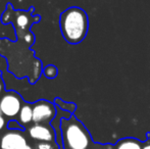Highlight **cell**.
<instances>
[{
	"instance_id": "1",
	"label": "cell",
	"mask_w": 150,
	"mask_h": 149,
	"mask_svg": "<svg viewBox=\"0 0 150 149\" xmlns=\"http://www.w3.org/2000/svg\"><path fill=\"white\" fill-rule=\"evenodd\" d=\"M16 41L7 38L0 39V55L7 60V70L18 79L27 77L29 83L35 84L43 74V64L31 49L35 35L31 29L16 30Z\"/></svg>"
},
{
	"instance_id": "2",
	"label": "cell",
	"mask_w": 150,
	"mask_h": 149,
	"mask_svg": "<svg viewBox=\"0 0 150 149\" xmlns=\"http://www.w3.org/2000/svg\"><path fill=\"white\" fill-rule=\"evenodd\" d=\"M60 135L63 149H112V144H100L93 141L89 131L75 115L60 119Z\"/></svg>"
},
{
	"instance_id": "3",
	"label": "cell",
	"mask_w": 150,
	"mask_h": 149,
	"mask_svg": "<svg viewBox=\"0 0 150 149\" xmlns=\"http://www.w3.org/2000/svg\"><path fill=\"white\" fill-rule=\"evenodd\" d=\"M60 32L64 40L69 44H79L87 36L89 20L86 11L78 6L65 9L59 18Z\"/></svg>"
},
{
	"instance_id": "4",
	"label": "cell",
	"mask_w": 150,
	"mask_h": 149,
	"mask_svg": "<svg viewBox=\"0 0 150 149\" xmlns=\"http://www.w3.org/2000/svg\"><path fill=\"white\" fill-rule=\"evenodd\" d=\"M35 7L32 6L28 10L14 9L11 3L6 4V8L1 14V23L3 25H7L9 23L12 24L14 30L18 29H31L35 23L41 20L40 16H34Z\"/></svg>"
},
{
	"instance_id": "5",
	"label": "cell",
	"mask_w": 150,
	"mask_h": 149,
	"mask_svg": "<svg viewBox=\"0 0 150 149\" xmlns=\"http://www.w3.org/2000/svg\"><path fill=\"white\" fill-rule=\"evenodd\" d=\"M25 100L14 90H8L0 97V109L4 117L11 121L16 119L20 112L21 108L23 107Z\"/></svg>"
},
{
	"instance_id": "6",
	"label": "cell",
	"mask_w": 150,
	"mask_h": 149,
	"mask_svg": "<svg viewBox=\"0 0 150 149\" xmlns=\"http://www.w3.org/2000/svg\"><path fill=\"white\" fill-rule=\"evenodd\" d=\"M32 108H33V124L50 125L57 113L55 104L45 99H40L33 102Z\"/></svg>"
},
{
	"instance_id": "7",
	"label": "cell",
	"mask_w": 150,
	"mask_h": 149,
	"mask_svg": "<svg viewBox=\"0 0 150 149\" xmlns=\"http://www.w3.org/2000/svg\"><path fill=\"white\" fill-rule=\"evenodd\" d=\"M29 138L24 130H9L0 135V149H23L29 145Z\"/></svg>"
},
{
	"instance_id": "8",
	"label": "cell",
	"mask_w": 150,
	"mask_h": 149,
	"mask_svg": "<svg viewBox=\"0 0 150 149\" xmlns=\"http://www.w3.org/2000/svg\"><path fill=\"white\" fill-rule=\"evenodd\" d=\"M29 141L33 142H56V133L54 128L50 125L32 124L26 129Z\"/></svg>"
},
{
	"instance_id": "9",
	"label": "cell",
	"mask_w": 150,
	"mask_h": 149,
	"mask_svg": "<svg viewBox=\"0 0 150 149\" xmlns=\"http://www.w3.org/2000/svg\"><path fill=\"white\" fill-rule=\"evenodd\" d=\"M16 121L22 126L23 128L26 129L33 124V108H32V103L25 101L23 107L21 108Z\"/></svg>"
},
{
	"instance_id": "10",
	"label": "cell",
	"mask_w": 150,
	"mask_h": 149,
	"mask_svg": "<svg viewBox=\"0 0 150 149\" xmlns=\"http://www.w3.org/2000/svg\"><path fill=\"white\" fill-rule=\"evenodd\" d=\"M143 142L139 141L136 138L128 137L120 139L115 144H113L112 149H142Z\"/></svg>"
},
{
	"instance_id": "11",
	"label": "cell",
	"mask_w": 150,
	"mask_h": 149,
	"mask_svg": "<svg viewBox=\"0 0 150 149\" xmlns=\"http://www.w3.org/2000/svg\"><path fill=\"white\" fill-rule=\"evenodd\" d=\"M54 104L56 105V107H59L60 109L64 110L65 112H69L71 114H74V112L77 109V104L74 103V102H67L63 101L61 98L56 97L54 100Z\"/></svg>"
},
{
	"instance_id": "12",
	"label": "cell",
	"mask_w": 150,
	"mask_h": 149,
	"mask_svg": "<svg viewBox=\"0 0 150 149\" xmlns=\"http://www.w3.org/2000/svg\"><path fill=\"white\" fill-rule=\"evenodd\" d=\"M29 144L33 149H59L57 142H33L30 141Z\"/></svg>"
},
{
	"instance_id": "13",
	"label": "cell",
	"mask_w": 150,
	"mask_h": 149,
	"mask_svg": "<svg viewBox=\"0 0 150 149\" xmlns=\"http://www.w3.org/2000/svg\"><path fill=\"white\" fill-rule=\"evenodd\" d=\"M43 75L45 76L48 79H54V78L57 77L58 75V70L55 66L53 64H49V66H45L43 68Z\"/></svg>"
},
{
	"instance_id": "14",
	"label": "cell",
	"mask_w": 150,
	"mask_h": 149,
	"mask_svg": "<svg viewBox=\"0 0 150 149\" xmlns=\"http://www.w3.org/2000/svg\"><path fill=\"white\" fill-rule=\"evenodd\" d=\"M8 121H8L6 117H4V115L2 114V113H0V135L7 130Z\"/></svg>"
},
{
	"instance_id": "15",
	"label": "cell",
	"mask_w": 150,
	"mask_h": 149,
	"mask_svg": "<svg viewBox=\"0 0 150 149\" xmlns=\"http://www.w3.org/2000/svg\"><path fill=\"white\" fill-rule=\"evenodd\" d=\"M7 129L9 130H24L25 129L16 121V119H11V121H8V125H7Z\"/></svg>"
},
{
	"instance_id": "16",
	"label": "cell",
	"mask_w": 150,
	"mask_h": 149,
	"mask_svg": "<svg viewBox=\"0 0 150 149\" xmlns=\"http://www.w3.org/2000/svg\"><path fill=\"white\" fill-rule=\"evenodd\" d=\"M5 93V85H4L3 78H2V74L0 72V97Z\"/></svg>"
},
{
	"instance_id": "17",
	"label": "cell",
	"mask_w": 150,
	"mask_h": 149,
	"mask_svg": "<svg viewBox=\"0 0 150 149\" xmlns=\"http://www.w3.org/2000/svg\"><path fill=\"white\" fill-rule=\"evenodd\" d=\"M142 149H150V133H147V140L143 142Z\"/></svg>"
},
{
	"instance_id": "18",
	"label": "cell",
	"mask_w": 150,
	"mask_h": 149,
	"mask_svg": "<svg viewBox=\"0 0 150 149\" xmlns=\"http://www.w3.org/2000/svg\"><path fill=\"white\" fill-rule=\"evenodd\" d=\"M23 149H33V147H32V146L30 145V144H29V145H27L26 147H24Z\"/></svg>"
}]
</instances>
